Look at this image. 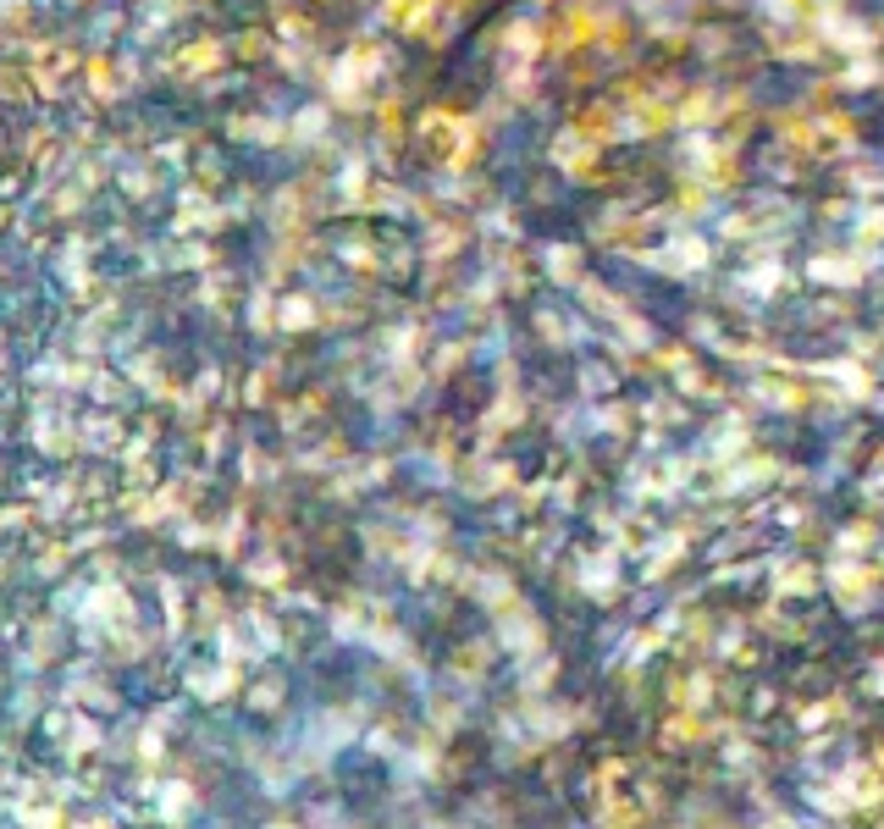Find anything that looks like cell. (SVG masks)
I'll return each instance as SVG.
<instances>
[]
</instances>
